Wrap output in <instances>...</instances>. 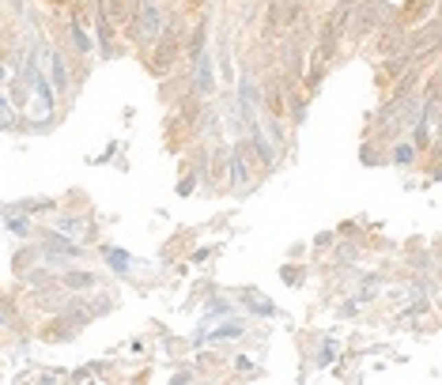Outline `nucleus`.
I'll list each match as a JSON object with an SVG mask.
<instances>
[{"mask_svg": "<svg viewBox=\"0 0 442 385\" xmlns=\"http://www.w3.org/2000/svg\"><path fill=\"white\" fill-rule=\"evenodd\" d=\"M185 15L178 12H167V19H163V30H159V38L152 42V49L144 53V68L155 75V80H167L170 72H174V65H178V57H182V45H185Z\"/></svg>", "mask_w": 442, "mask_h": 385, "instance_id": "obj_1", "label": "nucleus"}, {"mask_svg": "<svg viewBox=\"0 0 442 385\" xmlns=\"http://www.w3.org/2000/svg\"><path fill=\"white\" fill-rule=\"evenodd\" d=\"M163 19H167V8L163 0H132V12H129V27H125V42L137 45L140 53L152 49V42L159 38Z\"/></svg>", "mask_w": 442, "mask_h": 385, "instance_id": "obj_2", "label": "nucleus"}, {"mask_svg": "<svg viewBox=\"0 0 442 385\" xmlns=\"http://www.w3.org/2000/svg\"><path fill=\"white\" fill-rule=\"evenodd\" d=\"M38 60L46 65V75H49V83H54L57 98L61 95L69 98L72 87H76V75H72V68H69V53H65L57 42H42L38 45Z\"/></svg>", "mask_w": 442, "mask_h": 385, "instance_id": "obj_3", "label": "nucleus"}, {"mask_svg": "<svg viewBox=\"0 0 442 385\" xmlns=\"http://www.w3.org/2000/svg\"><path fill=\"white\" fill-rule=\"evenodd\" d=\"M223 185H235V189H250L253 185V159L246 151L242 140H235V148L227 151V166H223Z\"/></svg>", "mask_w": 442, "mask_h": 385, "instance_id": "obj_4", "label": "nucleus"}, {"mask_svg": "<svg viewBox=\"0 0 442 385\" xmlns=\"http://www.w3.org/2000/svg\"><path fill=\"white\" fill-rule=\"evenodd\" d=\"M91 27H95V57H117V30L99 8V0L91 8Z\"/></svg>", "mask_w": 442, "mask_h": 385, "instance_id": "obj_5", "label": "nucleus"}, {"mask_svg": "<svg viewBox=\"0 0 442 385\" xmlns=\"http://www.w3.org/2000/svg\"><path fill=\"white\" fill-rule=\"evenodd\" d=\"M189 68H193V75H189V95L193 98H208L216 91V75H212V53H200V57H193L189 60Z\"/></svg>", "mask_w": 442, "mask_h": 385, "instance_id": "obj_6", "label": "nucleus"}, {"mask_svg": "<svg viewBox=\"0 0 442 385\" xmlns=\"http://www.w3.org/2000/svg\"><path fill=\"white\" fill-rule=\"evenodd\" d=\"M65 38H69V45H72V57H76L80 65L95 57V38H91V30H87L84 23H72V19H65Z\"/></svg>", "mask_w": 442, "mask_h": 385, "instance_id": "obj_7", "label": "nucleus"}, {"mask_svg": "<svg viewBox=\"0 0 442 385\" xmlns=\"http://www.w3.org/2000/svg\"><path fill=\"white\" fill-rule=\"evenodd\" d=\"M57 279H61L72 294H87V291H95V287H99V276H95V272H87V268H65V276H57Z\"/></svg>", "mask_w": 442, "mask_h": 385, "instance_id": "obj_8", "label": "nucleus"}, {"mask_svg": "<svg viewBox=\"0 0 442 385\" xmlns=\"http://www.w3.org/2000/svg\"><path fill=\"white\" fill-rule=\"evenodd\" d=\"M242 336H246V321H242V317H227L220 329H208L205 340H212V344H223V340H242Z\"/></svg>", "mask_w": 442, "mask_h": 385, "instance_id": "obj_9", "label": "nucleus"}, {"mask_svg": "<svg viewBox=\"0 0 442 385\" xmlns=\"http://www.w3.org/2000/svg\"><path fill=\"white\" fill-rule=\"evenodd\" d=\"M389 159H393L397 166H412V163H419V151L412 148L408 140H393V148H389Z\"/></svg>", "mask_w": 442, "mask_h": 385, "instance_id": "obj_10", "label": "nucleus"}, {"mask_svg": "<svg viewBox=\"0 0 442 385\" xmlns=\"http://www.w3.org/2000/svg\"><path fill=\"white\" fill-rule=\"evenodd\" d=\"M102 257H106V264L117 272V276H129V268H132V257L125 253V249H114V246H106L102 249Z\"/></svg>", "mask_w": 442, "mask_h": 385, "instance_id": "obj_11", "label": "nucleus"}, {"mask_svg": "<svg viewBox=\"0 0 442 385\" xmlns=\"http://www.w3.org/2000/svg\"><path fill=\"white\" fill-rule=\"evenodd\" d=\"M4 211H23V215H46V211H57V200H19Z\"/></svg>", "mask_w": 442, "mask_h": 385, "instance_id": "obj_12", "label": "nucleus"}, {"mask_svg": "<svg viewBox=\"0 0 442 385\" xmlns=\"http://www.w3.org/2000/svg\"><path fill=\"white\" fill-rule=\"evenodd\" d=\"M4 223H8V231L16 234V238H31V234H34V223H31V215H23V219H19L16 211H4Z\"/></svg>", "mask_w": 442, "mask_h": 385, "instance_id": "obj_13", "label": "nucleus"}, {"mask_svg": "<svg viewBox=\"0 0 442 385\" xmlns=\"http://www.w3.org/2000/svg\"><path fill=\"white\" fill-rule=\"evenodd\" d=\"M34 264H42V246L38 242L16 253V272H27V268H34Z\"/></svg>", "mask_w": 442, "mask_h": 385, "instance_id": "obj_14", "label": "nucleus"}, {"mask_svg": "<svg viewBox=\"0 0 442 385\" xmlns=\"http://www.w3.org/2000/svg\"><path fill=\"white\" fill-rule=\"evenodd\" d=\"M54 226H57L61 234H69V238H76L80 231H87L84 215H57V219H54Z\"/></svg>", "mask_w": 442, "mask_h": 385, "instance_id": "obj_15", "label": "nucleus"}, {"mask_svg": "<svg viewBox=\"0 0 442 385\" xmlns=\"http://www.w3.org/2000/svg\"><path fill=\"white\" fill-rule=\"evenodd\" d=\"M242 302L253 310V314H261V317H276V306H272V302H268V299H257L253 291H246V294H242Z\"/></svg>", "mask_w": 442, "mask_h": 385, "instance_id": "obj_16", "label": "nucleus"}, {"mask_svg": "<svg viewBox=\"0 0 442 385\" xmlns=\"http://www.w3.org/2000/svg\"><path fill=\"white\" fill-rule=\"evenodd\" d=\"M19 117H16V102H8V98L0 95V128H16Z\"/></svg>", "mask_w": 442, "mask_h": 385, "instance_id": "obj_17", "label": "nucleus"}, {"mask_svg": "<svg viewBox=\"0 0 442 385\" xmlns=\"http://www.w3.org/2000/svg\"><path fill=\"white\" fill-rule=\"evenodd\" d=\"M423 314H427V299H416V302H412V306L404 310L401 317H397V321H401L404 329H408V325H412V321H419V317H423Z\"/></svg>", "mask_w": 442, "mask_h": 385, "instance_id": "obj_18", "label": "nucleus"}, {"mask_svg": "<svg viewBox=\"0 0 442 385\" xmlns=\"http://www.w3.org/2000/svg\"><path fill=\"white\" fill-rule=\"evenodd\" d=\"M227 310H231V302H227V299H212V302H208V306H205V317H200V325H208V321H212V317L227 314Z\"/></svg>", "mask_w": 442, "mask_h": 385, "instance_id": "obj_19", "label": "nucleus"}, {"mask_svg": "<svg viewBox=\"0 0 442 385\" xmlns=\"http://www.w3.org/2000/svg\"><path fill=\"white\" fill-rule=\"evenodd\" d=\"M170 4L178 8L182 15H200V8H205V0H170Z\"/></svg>", "mask_w": 442, "mask_h": 385, "instance_id": "obj_20", "label": "nucleus"}, {"mask_svg": "<svg viewBox=\"0 0 442 385\" xmlns=\"http://www.w3.org/2000/svg\"><path fill=\"white\" fill-rule=\"evenodd\" d=\"M333 359H336V347H333V340H325V344L318 347V359H314V362H318V366H329Z\"/></svg>", "mask_w": 442, "mask_h": 385, "instance_id": "obj_21", "label": "nucleus"}, {"mask_svg": "<svg viewBox=\"0 0 442 385\" xmlns=\"http://www.w3.org/2000/svg\"><path fill=\"white\" fill-rule=\"evenodd\" d=\"M280 279H283V283H303V268H291V264H283V268H280Z\"/></svg>", "mask_w": 442, "mask_h": 385, "instance_id": "obj_22", "label": "nucleus"}, {"mask_svg": "<svg viewBox=\"0 0 442 385\" xmlns=\"http://www.w3.org/2000/svg\"><path fill=\"white\" fill-rule=\"evenodd\" d=\"M197 181H200V178H197V174L189 170V174H185V178H182V181H178V193H182V196H189L193 189H197Z\"/></svg>", "mask_w": 442, "mask_h": 385, "instance_id": "obj_23", "label": "nucleus"}, {"mask_svg": "<svg viewBox=\"0 0 442 385\" xmlns=\"http://www.w3.org/2000/svg\"><path fill=\"white\" fill-rule=\"evenodd\" d=\"M333 238H336L333 231H321L318 238H314V249H329V246H333Z\"/></svg>", "mask_w": 442, "mask_h": 385, "instance_id": "obj_24", "label": "nucleus"}, {"mask_svg": "<svg viewBox=\"0 0 442 385\" xmlns=\"http://www.w3.org/2000/svg\"><path fill=\"white\" fill-rule=\"evenodd\" d=\"M356 314H359V302H356V299H348V302L340 306V317H356Z\"/></svg>", "mask_w": 442, "mask_h": 385, "instance_id": "obj_25", "label": "nucleus"}, {"mask_svg": "<svg viewBox=\"0 0 442 385\" xmlns=\"http://www.w3.org/2000/svg\"><path fill=\"white\" fill-rule=\"evenodd\" d=\"M359 249L356 246H340V253H336V261H351V257H356Z\"/></svg>", "mask_w": 442, "mask_h": 385, "instance_id": "obj_26", "label": "nucleus"}, {"mask_svg": "<svg viewBox=\"0 0 442 385\" xmlns=\"http://www.w3.org/2000/svg\"><path fill=\"white\" fill-rule=\"evenodd\" d=\"M42 4H46L49 12H65V8H69V0H42Z\"/></svg>", "mask_w": 442, "mask_h": 385, "instance_id": "obj_27", "label": "nucleus"}, {"mask_svg": "<svg viewBox=\"0 0 442 385\" xmlns=\"http://www.w3.org/2000/svg\"><path fill=\"white\" fill-rule=\"evenodd\" d=\"M235 366L242 370V374H253V362L250 359H235Z\"/></svg>", "mask_w": 442, "mask_h": 385, "instance_id": "obj_28", "label": "nucleus"}]
</instances>
